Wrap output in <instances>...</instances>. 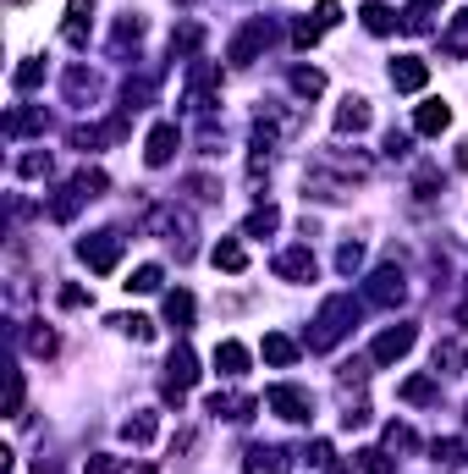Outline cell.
I'll return each mask as SVG.
<instances>
[{"label":"cell","mask_w":468,"mask_h":474,"mask_svg":"<svg viewBox=\"0 0 468 474\" xmlns=\"http://www.w3.org/2000/svg\"><path fill=\"white\" fill-rule=\"evenodd\" d=\"M121 248H127L121 232H89V237L78 243V259L94 270V276H110V270L121 265Z\"/></svg>","instance_id":"obj_2"},{"label":"cell","mask_w":468,"mask_h":474,"mask_svg":"<svg viewBox=\"0 0 468 474\" xmlns=\"http://www.w3.org/2000/svg\"><path fill=\"white\" fill-rule=\"evenodd\" d=\"M210 265L226 270V276H243V270H248V248H243L237 237H221V243L210 248Z\"/></svg>","instance_id":"obj_14"},{"label":"cell","mask_w":468,"mask_h":474,"mask_svg":"<svg viewBox=\"0 0 468 474\" xmlns=\"http://www.w3.org/2000/svg\"><path fill=\"white\" fill-rule=\"evenodd\" d=\"M396 392H403V402H435V397H441V381H435V375H408Z\"/></svg>","instance_id":"obj_25"},{"label":"cell","mask_w":468,"mask_h":474,"mask_svg":"<svg viewBox=\"0 0 468 474\" xmlns=\"http://www.w3.org/2000/svg\"><path fill=\"white\" fill-rule=\"evenodd\" d=\"M314 23H320V28H337V23H342V6H337V0H320V6H314Z\"/></svg>","instance_id":"obj_47"},{"label":"cell","mask_w":468,"mask_h":474,"mask_svg":"<svg viewBox=\"0 0 468 474\" xmlns=\"http://www.w3.org/2000/svg\"><path fill=\"white\" fill-rule=\"evenodd\" d=\"M198 381V353L187 348V343H177L171 348V359H166V402H182V392Z\"/></svg>","instance_id":"obj_6"},{"label":"cell","mask_w":468,"mask_h":474,"mask_svg":"<svg viewBox=\"0 0 468 474\" xmlns=\"http://www.w3.org/2000/svg\"><path fill=\"white\" fill-rule=\"evenodd\" d=\"M430 458H435L441 469H457V463H463V441H457V436H446V441H435V447H430Z\"/></svg>","instance_id":"obj_36"},{"label":"cell","mask_w":468,"mask_h":474,"mask_svg":"<svg viewBox=\"0 0 468 474\" xmlns=\"http://www.w3.org/2000/svg\"><path fill=\"white\" fill-rule=\"evenodd\" d=\"M369 127V100H358V94H348L342 105H337V132L348 139V132H364Z\"/></svg>","instance_id":"obj_16"},{"label":"cell","mask_w":468,"mask_h":474,"mask_svg":"<svg viewBox=\"0 0 468 474\" xmlns=\"http://www.w3.org/2000/svg\"><path fill=\"white\" fill-rule=\"evenodd\" d=\"M155 430H160V414H132V420H121V441H132V447H149Z\"/></svg>","instance_id":"obj_20"},{"label":"cell","mask_w":468,"mask_h":474,"mask_svg":"<svg viewBox=\"0 0 468 474\" xmlns=\"http://www.w3.org/2000/svg\"><path fill=\"white\" fill-rule=\"evenodd\" d=\"M353 325H358V304H353L348 293L325 298V304H320V314H314V331H309V353H330V348H337Z\"/></svg>","instance_id":"obj_1"},{"label":"cell","mask_w":468,"mask_h":474,"mask_svg":"<svg viewBox=\"0 0 468 474\" xmlns=\"http://www.w3.org/2000/svg\"><path fill=\"white\" fill-rule=\"evenodd\" d=\"M463 370V343H441L435 348V375H457Z\"/></svg>","instance_id":"obj_33"},{"label":"cell","mask_w":468,"mask_h":474,"mask_svg":"<svg viewBox=\"0 0 468 474\" xmlns=\"http://www.w3.org/2000/svg\"><path fill=\"white\" fill-rule=\"evenodd\" d=\"M386 155H391V160L408 155V132H386Z\"/></svg>","instance_id":"obj_50"},{"label":"cell","mask_w":468,"mask_h":474,"mask_svg":"<svg viewBox=\"0 0 468 474\" xmlns=\"http://www.w3.org/2000/svg\"><path fill=\"white\" fill-rule=\"evenodd\" d=\"M276 227H282V216H276V205H259V210H253V216L243 221V237H271Z\"/></svg>","instance_id":"obj_26"},{"label":"cell","mask_w":468,"mask_h":474,"mask_svg":"<svg viewBox=\"0 0 468 474\" xmlns=\"http://www.w3.org/2000/svg\"><path fill=\"white\" fill-rule=\"evenodd\" d=\"M61 304H66V309H83L89 293H83V287H61Z\"/></svg>","instance_id":"obj_51"},{"label":"cell","mask_w":468,"mask_h":474,"mask_svg":"<svg viewBox=\"0 0 468 474\" xmlns=\"http://www.w3.org/2000/svg\"><path fill=\"white\" fill-rule=\"evenodd\" d=\"M303 463H309V469H330V441H309Z\"/></svg>","instance_id":"obj_49"},{"label":"cell","mask_w":468,"mask_h":474,"mask_svg":"<svg viewBox=\"0 0 468 474\" xmlns=\"http://www.w3.org/2000/svg\"><path fill=\"white\" fill-rule=\"evenodd\" d=\"M160 282H166V276H160V265H138L127 287H132V293H160Z\"/></svg>","instance_id":"obj_34"},{"label":"cell","mask_w":468,"mask_h":474,"mask_svg":"<svg viewBox=\"0 0 468 474\" xmlns=\"http://www.w3.org/2000/svg\"><path fill=\"white\" fill-rule=\"evenodd\" d=\"M66 94H72V100H83V94H94V78L83 73V66H72V73H66Z\"/></svg>","instance_id":"obj_45"},{"label":"cell","mask_w":468,"mask_h":474,"mask_svg":"<svg viewBox=\"0 0 468 474\" xmlns=\"http://www.w3.org/2000/svg\"><path fill=\"white\" fill-rule=\"evenodd\" d=\"M452 127V105L446 100H425L414 111V132H425V139H441V132Z\"/></svg>","instance_id":"obj_13"},{"label":"cell","mask_w":468,"mask_h":474,"mask_svg":"<svg viewBox=\"0 0 468 474\" xmlns=\"http://www.w3.org/2000/svg\"><path fill=\"white\" fill-rule=\"evenodd\" d=\"M215 83H221V73L210 61H193L187 66V89H193V111H210L215 105Z\"/></svg>","instance_id":"obj_9"},{"label":"cell","mask_w":468,"mask_h":474,"mask_svg":"<svg viewBox=\"0 0 468 474\" xmlns=\"http://www.w3.org/2000/svg\"><path fill=\"white\" fill-rule=\"evenodd\" d=\"M271 34H276V28H271V17H248V23H243V34L226 44V61H232V66H248V61H259V50L271 44Z\"/></svg>","instance_id":"obj_5"},{"label":"cell","mask_w":468,"mask_h":474,"mask_svg":"<svg viewBox=\"0 0 468 474\" xmlns=\"http://www.w3.org/2000/svg\"><path fill=\"white\" fill-rule=\"evenodd\" d=\"M330 474H348V469H330Z\"/></svg>","instance_id":"obj_52"},{"label":"cell","mask_w":468,"mask_h":474,"mask_svg":"<svg viewBox=\"0 0 468 474\" xmlns=\"http://www.w3.org/2000/svg\"><path fill=\"white\" fill-rule=\"evenodd\" d=\"M28 348H33L39 359H50V353H55V331H50V325H33V331H28Z\"/></svg>","instance_id":"obj_43"},{"label":"cell","mask_w":468,"mask_h":474,"mask_svg":"<svg viewBox=\"0 0 468 474\" xmlns=\"http://www.w3.org/2000/svg\"><path fill=\"white\" fill-rule=\"evenodd\" d=\"M138 39H144V17H121V23H116V50L138 44Z\"/></svg>","instance_id":"obj_40"},{"label":"cell","mask_w":468,"mask_h":474,"mask_svg":"<svg viewBox=\"0 0 468 474\" xmlns=\"http://www.w3.org/2000/svg\"><path fill=\"white\" fill-rule=\"evenodd\" d=\"M414 447H419V436L408 425H386V452H414Z\"/></svg>","instance_id":"obj_37"},{"label":"cell","mask_w":468,"mask_h":474,"mask_svg":"<svg viewBox=\"0 0 468 474\" xmlns=\"http://www.w3.org/2000/svg\"><path fill=\"white\" fill-rule=\"evenodd\" d=\"M292 89L303 100H314V94H325V73H314V66H292Z\"/></svg>","instance_id":"obj_29"},{"label":"cell","mask_w":468,"mask_h":474,"mask_svg":"<svg viewBox=\"0 0 468 474\" xmlns=\"http://www.w3.org/2000/svg\"><path fill=\"white\" fill-rule=\"evenodd\" d=\"M441 44H446V55H457V61L468 55V12H457V17H452V28H446V39H441Z\"/></svg>","instance_id":"obj_28"},{"label":"cell","mask_w":468,"mask_h":474,"mask_svg":"<svg viewBox=\"0 0 468 474\" xmlns=\"http://www.w3.org/2000/svg\"><path fill=\"white\" fill-rule=\"evenodd\" d=\"M408 298V276L396 265H380L375 276L364 282V304H375V309H391V304H403Z\"/></svg>","instance_id":"obj_4"},{"label":"cell","mask_w":468,"mask_h":474,"mask_svg":"<svg viewBox=\"0 0 468 474\" xmlns=\"http://www.w3.org/2000/svg\"><path fill=\"white\" fill-rule=\"evenodd\" d=\"M430 83V66L419 61V55H396L391 61V89H403V94H419Z\"/></svg>","instance_id":"obj_10"},{"label":"cell","mask_w":468,"mask_h":474,"mask_svg":"<svg viewBox=\"0 0 468 474\" xmlns=\"http://www.w3.org/2000/svg\"><path fill=\"white\" fill-rule=\"evenodd\" d=\"M358 17H364V28H369V34H391V28H396V12L386 6V0H369V6H364Z\"/></svg>","instance_id":"obj_27"},{"label":"cell","mask_w":468,"mask_h":474,"mask_svg":"<svg viewBox=\"0 0 468 474\" xmlns=\"http://www.w3.org/2000/svg\"><path fill=\"white\" fill-rule=\"evenodd\" d=\"M215 370H221L226 381L248 375V348H243V343H215Z\"/></svg>","instance_id":"obj_19"},{"label":"cell","mask_w":468,"mask_h":474,"mask_svg":"<svg viewBox=\"0 0 468 474\" xmlns=\"http://www.w3.org/2000/svg\"><path fill=\"white\" fill-rule=\"evenodd\" d=\"M414 343H419V325H408V320H396V325H386V331L375 336V348H369V359H375V364H396V359H408V353H414Z\"/></svg>","instance_id":"obj_3"},{"label":"cell","mask_w":468,"mask_h":474,"mask_svg":"<svg viewBox=\"0 0 468 474\" xmlns=\"http://www.w3.org/2000/svg\"><path fill=\"white\" fill-rule=\"evenodd\" d=\"M83 474H121V458H110V452H94V458L83 463Z\"/></svg>","instance_id":"obj_46"},{"label":"cell","mask_w":468,"mask_h":474,"mask_svg":"<svg viewBox=\"0 0 468 474\" xmlns=\"http://www.w3.org/2000/svg\"><path fill=\"white\" fill-rule=\"evenodd\" d=\"M89 28H94V0H72V6H66V44L72 50H83L89 44Z\"/></svg>","instance_id":"obj_12"},{"label":"cell","mask_w":468,"mask_h":474,"mask_svg":"<svg viewBox=\"0 0 468 474\" xmlns=\"http://www.w3.org/2000/svg\"><path fill=\"white\" fill-rule=\"evenodd\" d=\"M17 6H23V0H17Z\"/></svg>","instance_id":"obj_53"},{"label":"cell","mask_w":468,"mask_h":474,"mask_svg":"<svg viewBox=\"0 0 468 474\" xmlns=\"http://www.w3.org/2000/svg\"><path fill=\"white\" fill-rule=\"evenodd\" d=\"M320 34H325V28H320L314 17H298V23H292V44H298V50H314Z\"/></svg>","instance_id":"obj_35"},{"label":"cell","mask_w":468,"mask_h":474,"mask_svg":"<svg viewBox=\"0 0 468 474\" xmlns=\"http://www.w3.org/2000/svg\"><path fill=\"white\" fill-rule=\"evenodd\" d=\"M358 265H364V248H358V243H342V254H337V270H348V276H353Z\"/></svg>","instance_id":"obj_48"},{"label":"cell","mask_w":468,"mask_h":474,"mask_svg":"<svg viewBox=\"0 0 468 474\" xmlns=\"http://www.w3.org/2000/svg\"><path fill=\"white\" fill-rule=\"evenodd\" d=\"M259 353H264V364H276V370L298 364V343H292V336H282V331H264V343H259Z\"/></svg>","instance_id":"obj_15"},{"label":"cell","mask_w":468,"mask_h":474,"mask_svg":"<svg viewBox=\"0 0 468 474\" xmlns=\"http://www.w3.org/2000/svg\"><path fill=\"white\" fill-rule=\"evenodd\" d=\"M166 325H177V331H187V325H193V293H187V287L166 293Z\"/></svg>","instance_id":"obj_21"},{"label":"cell","mask_w":468,"mask_h":474,"mask_svg":"<svg viewBox=\"0 0 468 474\" xmlns=\"http://www.w3.org/2000/svg\"><path fill=\"white\" fill-rule=\"evenodd\" d=\"M177 144H182V132H177L171 121H155V127H149V139H144V160H149V166H171Z\"/></svg>","instance_id":"obj_8"},{"label":"cell","mask_w":468,"mask_h":474,"mask_svg":"<svg viewBox=\"0 0 468 474\" xmlns=\"http://www.w3.org/2000/svg\"><path fill=\"white\" fill-rule=\"evenodd\" d=\"M358 469H364V474H396V463H391L386 447H364V452H358Z\"/></svg>","instance_id":"obj_31"},{"label":"cell","mask_w":468,"mask_h":474,"mask_svg":"<svg viewBox=\"0 0 468 474\" xmlns=\"http://www.w3.org/2000/svg\"><path fill=\"white\" fill-rule=\"evenodd\" d=\"M50 166H55V160H50L44 150H28V155L17 160V171H23V177H50Z\"/></svg>","instance_id":"obj_39"},{"label":"cell","mask_w":468,"mask_h":474,"mask_svg":"<svg viewBox=\"0 0 468 474\" xmlns=\"http://www.w3.org/2000/svg\"><path fill=\"white\" fill-rule=\"evenodd\" d=\"M121 100H127V111H138V105H149V100H155V78H127Z\"/></svg>","instance_id":"obj_30"},{"label":"cell","mask_w":468,"mask_h":474,"mask_svg":"<svg viewBox=\"0 0 468 474\" xmlns=\"http://www.w3.org/2000/svg\"><path fill=\"white\" fill-rule=\"evenodd\" d=\"M44 83V61H17V73H12V89H39Z\"/></svg>","instance_id":"obj_32"},{"label":"cell","mask_w":468,"mask_h":474,"mask_svg":"<svg viewBox=\"0 0 468 474\" xmlns=\"http://www.w3.org/2000/svg\"><path fill=\"white\" fill-rule=\"evenodd\" d=\"M23 132H44V111H33V105H17V111L6 116V139H23Z\"/></svg>","instance_id":"obj_24"},{"label":"cell","mask_w":468,"mask_h":474,"mask_svg":"<svg viewBox=\"0 0 468 474\" xmlns=\"http://www.w3.org/2000/svg\"><path fill=\"white\" fill-rule=\"evenodd\" d=\"M430 17H435V12H430V6H419V0H414V6L403 12V28H408V34H430V28H435Z\"/></svg>","instance_id":"obj_38"},{"label":"cell","mask_w":468,"mask_h":474,"mask_svg":"<svg viewBox=\"0 0 468 474\" xmlns=\"http://www.w3.org/2000/svg\"><path fill=\"white\" fill-rule=\"evenodd\" d=\"M198 44H205V28H198V23H182V28L171 34V55H177V61H193Z\"/></svg>","instance_id":"obj_23"},{"label":"cell","mask_w":468,"mask_h":474,"mask_svg":"<svg viewBox=\"0 0 468 474\" xmlns=\"http://www.w3.org/2000/svg\"><path fill=\"white\" fill-rule=\"evenodd\" d=\"M83 205H89V193H83L78 182H66V188H55V198H50V216H55V221H72Z\"/></svg>","instance_id":"obj_18"},{"label":"cell","mask_w":468,"mask_h":474,"mask_svg":"<svg viewBox=\"0 0 468 474\" xmlns=\"http://www.w3.org/2000/svg\"><path fill=\"white\" fill-rule=\"evenodd\" d=\"M72 182H78V188H83V193H89V198H100V193H105V188H110V177H105V171H89V166H83V171H78V177H72Z\"/></svg>","instance_id":"obj_42"},{"label":"cell","mask_w":468,"mask_h":474,"mask_svg":"<svg viewBox=\"0 0 468 474\" xmlns=\"http://www.w3.org/2000/svg\"><path fill=\"white\" fill-rule=\"evenodd\" d=\"M264 409L282 414V420H292V425H303V420L314 414V397H309L303 386H271V392H264Z\"/></svg>","instance_id":"obj_7"},{"label":"cell","mask_w":468,"mask_h":474,"mask_svg":"<svg viewBox=\"0 0 468 474\" xmlns=\"http://www.w3.org/2000/svg\"><path fill=\"white\" fill-rule=\"evenodd\" d=\"M314 270H320V265H314V254H309L303 243L276 254V276H282V282H314Z\"/></svg>","instance_id":"obj_11"},{"label":"cell","mask_w":468,"mask_h":474,"mask_svg":"<svg viewBox=\"0 0 468 474\" xmlns=\"http://www.w3.org/2000/svg\"><path fill=\"white\" fill-rule=\"evenodd\" d=\"M6 414H23V370H6Z\"/></svg>","instance_id":"obj_44"},{"label":"cell","mask_w":468,"mask_h":474,"mask_svg":"<svg viewBox=\"0 0 468 474\" xmlns=\"http://www.w3.org/2000/svg\"><path fill=\"white\" fill-rule=\"evenodd\" d=\"M253 409H259V402L253 397H210V414H221V420H253Z\"/></svg>","instance_id":"obj_22"},{"label":"cell","mask_w":468,"mask_h":474,"mask_svg":"<svg viewBox=\"0 0 468 474\" xmlns=\"http://www.w3.org/2000/svg\"><path fill=\"white\" fill-rule=\"evenodd\" d=\"M116 325H121L127 336H138V343H149V336H155V320H144V314H121Z\"/></svg>","instance_id":"obj_41"},{"label":"cell","mask_w":468,"mask_h":474,"mask_svg":"<svg viewBox=\"0 0 468 474\" xmlns=\"http://www.w3.org/2000/svg\"><path fill=\"white\" fill-rule=\"evenodd\" d=\"M243 474H287V452L282 447H248Z\"/></svg>","instance_id":"obj_17"}]
</instances>
